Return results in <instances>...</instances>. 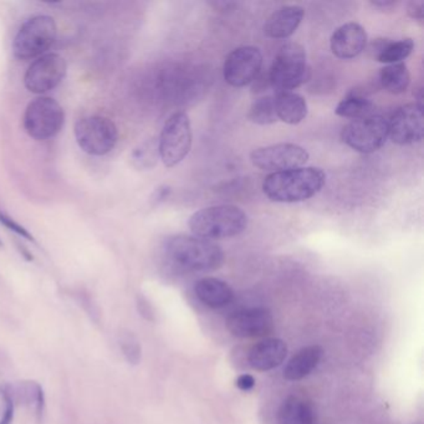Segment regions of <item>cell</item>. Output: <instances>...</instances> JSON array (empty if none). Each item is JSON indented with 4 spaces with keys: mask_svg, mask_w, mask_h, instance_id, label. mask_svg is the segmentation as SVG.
I'll list each match as a JSON object with an SVG mask.
<instances>
[{
    "mask_svg": "<svg viewBox=\"0 0 424 424\" xmlns=\"http://www.w3.org/2000/svg\"><path fill=\"white\" fill-rule=\"evenodd\" d=\"M165 255L174 269L188 273L216 270L225 260L221 246L210 240L185 234L167 240Z\"/></svg>",
    "mask_w": 424,
    "mask_h": 424,
    "instance_id": "6da1fadb",
    "label": "cell"
},
{
    "mask_svg": "<svg viewBox=\"0 0 424 424\" xmlns=\"http://www.w3.org/2000/svg\"><path fill=\"white\" fill-rule=\"evenodd\" d=\"M325 183L326 174L320 168L302 167L271 173L264 179L263 191L273 202L296 203L314 197Z\"/></svg>",
    "mask_w": 424,
    "mask_h": 424,
    "instance_id": "7a4b0ae2",
    "label": "cell"
},
{
    "mask_svg": "<svg viewBox=\"0 0 424 424\" xmlns=\"http://www.w3.org/2000/svg\"><path fill=\"white\" fill-rule=\"evenodd\" d=\"M248 215L239 207L223 204L198 210L190 218L192 233L202 239H225L246 232Z\"/></svg>",
    "mask_w": 424,
    "mask_h": 424,
    "instance_id": "3957f363",
    "label": "cell"
},
{
    "mask_svg": "<svg viewBox=\"0 0 424 424\" xmlns=\"http://www.w3.org/2000/svg\"><path fill=\"white\" fill-rule=\"evenodd\" d=\"M311 76L306 62V51L300 44L290 42L283 45L271 65L268 79L275 91H293Z\"/></svg>",
    "mask_w": 424,
    "mask_h": 424,
    "instance_id": "277c9868",
    "label": "cell"
},
{
    "mask_svg": "<svg viewBox=\"0 0 424 424\" xmlns=\"http://www.w3.org/2000/svg\"><path fill=\"white\" fill-rule=\"evenodd\" d=\"M57 37L55 20L49 15H37L20 26L12 42L14 55L28 60L45 55Z\"/></svg>",
    "mask_w": 424,
    "mask_h": 424,
    "instance_id": "5b68a950",
    "label": "cell"
},
{
    "mask_svg": "<svg viewBox=\"0 0 424 424\" xmlns=\"http://www.w3.org/2000/svg\"><path fill=\"white\" fill-rule=\"evenodd\" d=\"M75 138L79 147L91 156H105L116 147L118 129L109 117H82L75 125Z\"/></svg>",
    "mask_w": 424,
    "mask_h": 424,
    "instance_id": "8992f818",
    "label": "cell"
},
{
    "mask_svg": "<svg viewBox=\"0 0 424 424\" xmlns=\"http://www.w3.org/2000/svg\"><path fill=\"white\" fill-rule=\"evenodd\" d=\"M65 123L62 105L51 98L42 96L33 100L25 110L23 126L28 135L37 141L55 137Z\"/></svg>",
    "mask_w": 424,
    "mask_h": 424,
    "instance_id": "52a82bcc",
    "label": "cell"
},
{
    "mask_svg": "<svg viewBox=\"0 0 424 424\" xmlns=\"http://www.w3.org/2000/svg\"><path fill=\"white\" fill-rule=\"evenodd\" d=\"M192 126L185 112H176L167 120L160 138V158L166 167L177 166L191 152Z\"/></svg>",
    "mask_w": 424,
    "mask_h": 424,
    "instance_id": "ba28073f",
    "label": "cell"
},
{
    "mask_svg": "<svg viewBox=\"0 0 424 424\" xmlns=\"http://www.w3.org/2000/svg\"><path fill=\"white\" fill-rule=\"evenodd\" d=\"M341 138L357 152L374 154L387 142L388 121L376 115L353 120L344 126Z\"/></svg>",
    "mask_w": 424,
    "mask_h": 424,
    "instance_id": "9c48e42d",
    "label": "cell"
},
{
    "mask_svg": "<svg viewBox=\"0 0 424 424\" xmlns=\"http://www.w3.org/2000/svg\"><path fill=\"white\" fill-rule=\"evenodd\" d=\"M252 165L263 171L284 172L302 168L308 160V152L295 143H277L254 149L250 154Z\"/></svg>",
    "mask_w": 424,
    "mask_h": 424,
    "instance_id": "30bf717a",
    "label": "cell"
},
{
    "mask_svg": "<svg viewBox=\"0 0 424 424\" xmlns=\"http://www.w3.org/2000/svg\"><path fill=\"white\" fill-rule=\"evenodd\" d=\"M68 65L59 54H45L37 57L26 70L24 76L25 87L33 93L43 95L54 90L62 84L66 76Z\"/></svg>",
    "mask_w": 424,
    "mask_h": 424,
    "instance_id": "8fae6325",
    "label": "cell"
},
{
    "mask_svg": "<svg viewBox=\"0 0 424 424\" xmlns=\"http://www.w3.org/2000/svg\"><path fill=\"white\" fill-rule=\"evenodd\" d=\"M263 66V55L255 46H240L225 59L223 76L230 86L244 87L254 82Z\"/></svg>",
    "mask_w": 424,
    "mask_h": 424,
    "instance_id": "7c38bea8",
    "label": "cell"
},
{
    "mask_svg": "<svg viewBox=\"0 0 424 424\" xmlns=\"http://www.w3.org/2000/svg\"><path fill=\"white\" fill-rule=\"evenodd\" d=\"M388 137L400 146L422 141L423 110L416 104L400 107L388 121Z\"/></svg>",
    "mask_w": 424,
    "mask_h": 424,
    "instance_id": "4fadbf2b",
    "label": "cell"
},
{
    "mask_svg": "<svg viewBox=\"0 0 424 424\" xmlns=\"http://www.w3.org/2000/svg\"><path fill=\"white\" fill-rule=\"evenodd\" d=\"M227 329L235 338H261L273 331L274 320L266 308H246L228 317Z\"/></svg>",
    "mask_w": 424,
    "mask_h": 424,
    "instance_id": "5bb4252c",
    "label": "cell"
},
{
    "mask_svg": "<svg viewBox=\"0 0 424 424\" xmlns=\"http://www.w3.org/2000/svg\"><path fill=\"white\" fill-rule=\"evenodd\" d=\"M330 45L332 53L336 57L342 60H351L366 49L367 33L362 25L346 23L332 34Z\"/></svg>",
    "mask_w": 424,
    "mask_h": 424,
    "instance_id": "9a60e30c",
    "label": "cell"
},
{
    "mask_svg": "<svg viewBox=\"0 0 424 424\" xmlns=\"http://www.w3.org/2000/svg\"><path fill=\"white\" fill-rule=\"evenodd\" d=\"M288 355V346L280 338H265L254 344L248 361L257 371H270L280 366Z\"/></svg>",
    "mask_w": 424,
    "mask_h": 424,
    "instance_id": "2e32d148",
    "label": "cell"
},
{
    "mask_svg": "<svg viewBox=\"0 0 424 424\" xmlns=\"http://www.w3.org/2000/svg\"><path fill=\"white\" fill-rule=\"evenodd\" d=\"M304 17L305 10L302 6H282L268 19L264 28L265 34L273 39H288L297 30Z\"/></svg>",
    "mask_w": 424,
    "mask_h": 424,
    "instance_id": "e0dca14e",
    "label": "cell"
},
{
    "mask_svg": "<svg viewBox=\"0 0 424 424\" xmlns=\"http://www.w3.org/2000/svg\"><path fill=\"white\" fill-rule=\"evenodd\" d=\"M277 120L288 125H299L308 116V102L294 91H277L274 96Z\"/></svg>",
    "mask_w": 424,
    "mask_h": 424,
    "instance_id": "ac0fdd59",
    "label": "cell"
},
{
    "mask_svg": "<svg viewBox=\"0 0 424 424\" xmlns=\"http://www.w3.org/2000/svg\"><path fill=\"white\" fill-rule=\"evenodd\" d=\"M196 295L204 305L212 308L227 306L233 300L234 293L225 282L216 277H204L194 286Z\"/></svg>",
    "mask_w": 424,
    "mask_h": 424,
    "instance_id": "d6986e66",
    "label": "cell"
},
{
    "mask_svg": "<svg viewBox=\"0 0 424 424\" xmlns=\"http://www.w3.org/2000/svg\"><path fill=\"white\" fill-rule=\"evenodd\" d=\"M324 350L317 344L304 347L290 360L284 369V377L289 381H299L314 371L322 357Z\"/></svg>",
    "mask_w": 424,
    "mask_h": 424,
    "instance_id": "ffe728a7",
    "label": "cell"
},
{
    "mask_svg": "<svg viewBox=\"0 0 424 424\" xmlns=\"http://www.w3.org/2000/svg\"><path fill=\"white\" fill-rule=\"evenodd\" d=\"M414 42L411 37L392 42L388 39H376L369 46V51L377 62L383 64H398L412 54Z\"/></svg>",
    "mask_w": 424,
    "mask_h": 424,
    "instance_id": "44dd1931",
    "label": "cell"
},
{
    "mask_svg": "<svg viewBox=\"0 0 424 424\" xmlns=\"http://www.w3.org/2000/svg\"><path fill=\"white\" fill-rule=\"evenodd\" d=\"M277 423L315 424L314 408L300 397L290 396L279 408Z\"/></svg>",
    "mask_w": 424,
    "mask_h": 424,
    "instance_id": "7402d4cb",
    "label": "cell"
},
{
    "mask_svg": "<svg viewBox=\"0 0 424 424\" xmlns=\"http://www.w3.org/2000/svg\"><path fill=\"white\" fill-rule=\"evenodd\" d=\"M12 388L14 402H21L23 405L33 407L34 412L37 414L39 422L43 419L45 411V394L43 387L35 381L20 382L18 386H10Z\"/></svg>",
    "mask_w": 424,
    "mask_h": 424,
    "instance_id": "603a6c76",
    "label": "cell"
},
{
    "mask_svg": "<svg viewBox=\"0 0 424 424\" xmlns=\"http://www.w3.org/2000/svg\"><path fill=\"white\" fill-rule=\"evenodd\" d=\"M380 85L383 90L392 95L406 91L411 84V75L405 62L391 64L380 71Z\"/></svg>",
    "mask_w": 424,
    "mask_h": 424,
    "instance_id": "cb8c5ba5",
    "label": "cell"
},
{
    "mask_svg": "<svg viewBox=\"0 0 424 424\" xmlns=\"http://www.w3.org/2000/svg\"><path fill=\"white\" fill-rule=\"evenodd\" d=\"M374 111H375V104L367 99L363 93L357 91L349 93L344 100L338 102L335 109L338 116L352 118V120H360L371 116Z\"/></svg>",
    "mask_w": 424,
    "mask_h": 424,
    "instance_id": "d4e9b609",
    "label": "cell"
},
{
    "mask_svg": "<svg viewBox=\"0 0 424 424\" xmlns=\"http://www.w3.org/2000/svg\"><path fill=\"white\" fill-rule=\"evenodd\" d=\"M160 158V151H158V140H147L141 143L138 147L135 148L132 152L131 160L132 165L141 171H147L154 168Z\"/></svg>",
    "mask_w": 424,
    "mask_h": 424,
    "instance_id": "484cf974",
    "label": "cell"
},
{
    "mask_svg": "<svg viewBox=\"0 0 424 424\" xmlns=\"http://www.w3.org/2000/svg\"><path fill=\"white\" fill-rule=\"evenodd\" d=\"M248 118L252 123L266 126L273 125L277 121L275 105H274V96H263L252 102L250 110L248 113Z\"/></svg>",
    "mask_w": 424,
    "mask_h": 424,
    "instance_id": "4316f807",
    "label": "cell"
},
{
    "mask_svg": "<svg viewBox=\"0 0 424 424\" xmlns=\"http://www.w3.org/2000/svg\"><path fill=\"white\" fill-rule=\"evenodd\" d=\"M118 344L120 349L122 351L123 356L129 365H138L141 361L142 350L141 344L138 338L131 331L120 332L118 336Z\"/></svg>",
    "mask_w": 424,
    "mask_h": 424,
    "instance_id": "83f0119b",
    "label": "cell"
},
{
    "mask_svg": "<svg viewBox=\"0 0 424 424\" xmlns=\"http://www.w3.org/2000/svg\"><path fill=\"white\" fill-rule=\"evenodd\" d=\"M0 397H1V409H0V424H12L14 418V406L15 402L12 398V388L10 386L0 387Z\"/></svg>",
    "mask_w": 424,
    "mask_h": 424,
    "instance_id": "f1b7e54d",
    "label": "cell"
},
{
    "mask_svg": "<svg viewBox=\"0 0 424 424\" xmlns=\"http://www.w3.org/2000/svg\"><path fill=\"white\" fill-rule=\"evenodd\" d=\"M0 224H3L9 230H12V233L17 234V235L24 238V239L35 241L33 234L29 233L28 229H25L21 224H19L18 221H14L12 216L6 214V212L3 210H0Z\"/></svg>",
    "mask_w": 424,
    "mask_h": 424,
    "instance_id": "f546056e",
    "label": "cell"
},
{
    "mask_svg": "<svg viewBox=\"0 0 424 424\" xmlns=\"http://www.w3.org/2000/svg\"><path fill=\"white\" fill-rule=\"evenodd\" d=\"M424 3L423 1H418V0H414V1H409L408 6H407V12L411 18L417 20V21H422L424 18Z\"/></svg>",
    "mask_w": 424,
    "mask_h": 424,
    "instance_id": "4dcf8cb0",
    "label": "cell"
},
{
    "mask_svg": "<svg viewBox=\"0 0 424 424\" xmlns=\"http://www.w3.org/2000/svg\"><path fill=\"white\" fill-rule=\"evenodd\" d=\"M137 308H138V313L141 314L143 319L148 320V321H154V310L151 304L145 299V297H138V302H137Z\"/></svg>",
    "mask_w": 424,
    "mask_h": 424,
    "instance_id": "1f68e13d",
    "label": "cell"
},
{
    "mask_svg": "<svg viewBox=\"0 0 424 424\" xmlns=\"http://www.w3.org/2000/svg\"><path fill=\"white\" fill-rule=\"evenodd\" d=\"M237 387L241 391H250L255 386V378L252 375H240L235 382Z\"/></svg>",
    "mask_w": 424,
    "mask_h": 424,
    "instance_id": "d6a6232c",
    "label": "cell"
},
{
    "mask_svg": "<svg viewBox=\"0 0 424 424\" xmlns=\"http://www.w3.org/2000/svg\"><path fill=\"white\" fill-rule=\"evenodd\" d=\"M171 188L169 187H167V185H162L160 188H157L156 192H154V198H152V201L156 202V203H160V202H163L165 199L168 198V196L171 194Z\"/></svg>",
    "mask_w": 424,
    "mask_h": 424,
    "instance_id": "836d02e7",
    "label": "cell"
},
{
    "mask_svg": "<svg viewBox=\"0 0 424 424\" xmlns=\"http://www.w3.org/2000/svg\"><path fill=\"white\" fill-rule=\"evenodd\" d=\"M371 4L376 8H380V9H392L398 3L397 1H371Z\"/></svg>",
    "mask_w": 424,
    "mask_h": 424,
    "instance_id": "e575fe53",
    "label": "cell"
},
{
    "mask_svg": "<svg viewBox=\"0 0 424 424\" xmlns=\"http://www.w3.org/2000/svg\"><path fill=\"white\" fill-rule=\"evenodd\" d=\"M1 246H3V241H1V240H0V248H1Z\"/></svg>",
    "mask_w": 424,
    "mask_h": 424,
    "instance_id": "d590c367",
    "label": "cell"
}]
</instances>
